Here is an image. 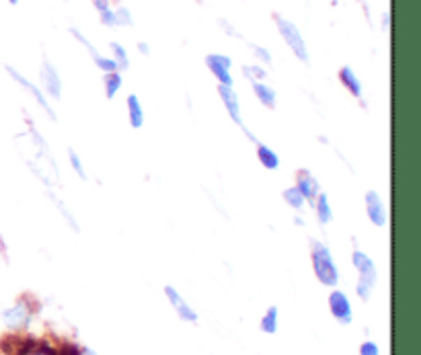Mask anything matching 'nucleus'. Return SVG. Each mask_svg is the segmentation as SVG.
Masks as SVG:
<instances>
[{
	"label": "nucleus",
	"mask_w": 421,
	"mask_h": 355,
	"mask_svg": "<svg viewBox=\"0 0 421 355\" xmlns=\"http://www.w3.org/2000/svg\"><path fill=\"white\" fill-rule=\"evenodd\" d=\"M243 70H245V76L251 80V82H259V80H263L265 74H267L261 66H245Z\"/></svg>",
	"instance_id": "obj_25"
},
{
	"label": "nucleus",
	"mask_w": 421,
	"mask_h": 355,
	"mask_svg": "<svg viewBox=\"0 0 421 355\" xmlns=\"http://www.w3.org/2000/svg\"><path fill=\"white\" fill-rule=\"evenodd\" d=\"M115 23L117 25H134V19H132V15H130V10L126 8V6H119L117 10H115Z\"/></svg>",
	"instance_id": "obj_24"
},
{
	"label": "nucleus",
	"mask_w": 421,
	"mask_h": 355,
	"mask_svg": "<svg viewBox=\"0 0 421 355\" xmlns=\"http://www.w3.org/2000/svg\"><path fill=\"white\" fill-rule=\"evenodd\" d=\"M206 66L210 72L218 78L220 84H228L232 86V76H230V68H232V60L224 54H210L206 56Z\"/></svg>",
	"instance_id": "obj_5"
},
{
	"label": "nucleus",
	"mask_w": 421,
	"mask_h": 355,
	"mask_svg": "<svg viewBox=\"0 0 421 355\" xmlns=\"http://www.w3.org/2000/svg\"><path fill=\"white\" fill-rule=\"evenodd\" d=\"M339 80H341V84L350 91L353 97H360V95H362V84H360L355 72L351 70L350 66H344V68L339 70Z\"/></svg>",
	"instance_id": "obj_16"
},
{
	"label": "nucleus",
	"mask_w": 421,
	"mask_h": 355,
	"mask_svg": "<svg viewBox=\"0 0 421 355\" xmlns=\"http://www.w3.org/2000/svg\"><path fill=\"white\" fill-rule=\"evenodd\" d=\"M329 308H331V315L333 319L339 320L341 324H350L351 322V304L348 300V296L339 289L331 292L329 296Z\"/></svg>",
	"instance_id": "obj_7"
},
{
	"label": "nucleus",
	"mask_w": 421,
	"mask_h": 355,
	"mask_svg": "<svg viewBox=\"0 0 421 355\" xmlns=\"http://www.w3.org/2000/svg\"><path fill=\"white\" fill-rule=\"evenodd\" d=\"M93 6L101 13V10H107L109 8V0H93Z\"/></svg>",
	"instance_id": "obj_31"
},
{
	"label": "nucleus",
	"mask_w": 421,
	"mask_h": 355,
	"mask_svg": "<svg viewBox=\"0 0 421 355\" xmlns=\"http://www.w3.org/2000/svg\"><path fill=\"white\" fill-rule=\"evenodd\" d=\"M6 72H8V76L17 82V84H21L25 91H29L31 93V97L36 99L37 103H39V107H43V111L52 117V119H56V113H54V109H52V105L47 103V99H45V95L37 89L36 84L31 82V80H27L21 72L17 70V68H13V66H6Z\"/></svg>",
	"instance_id": "obj_6"
},
{
	"label": "nucleus",
	"mask_w": 421,
	"mask_h": 355,
	"mask_svg": "<svg viewBox=\"0 0 421 355\" xmlns=\"http://www.w3.org/2000/svg\"><path fill=\"white\" fill-rule=\"evenodd\" d=\"M126 105H128V117H130L132 128L140 130L142 126H144V109H142L140 99L136 95H130L128 101H126Z\"/></svg>",
	"instance_id": "obj_14"
},
{
	"label": "nucleus",
	"mask_w": 421,
	"mask_h": 355,
	"mask_svg": "<svg viewBox=\"0 0 421 355\" xmlns=\"http://www.w3.org/2000/svg\"><path fill=\"white\" fill-rule=\"evenodd\" d=\"M99 15H101V23L107 25V27H115V25H117V23H115V10L107 8V10H101Z\"/></svg>",
	"instance_id": "obj_28"
},
{
	"label": "nucleus",
	"mask_w": 421,
	"mask_h": 355,
	"mask_svg": "<svg viewBox=\"0 0 421 355\" xmlns=\"http://www.w3.org/2000/svg\"><path fill=\"white\" fill-rule=\"evenodd\" d=\"M360 355H381V349H378V345L374 341H366L360 347Z\"/></svg>",
	"instance_id": "obj_27"
},
{
	"label": "nucleus",
	"mask_w": 421,
	"mask_h": 355,
	"mask_svg": "<svg viewBox=\"0 0 421 355\" xmlns=\"http://www.w3.org/2000/svg\"><path fill=\"white\" fill-rule=\"evenodd\" d=\"M261 331L267 333V335H274V333L278 331V308H276V306L267 308V312L263 315V319H261Z\"/></svg>",
	"instance_id": "obj_21"
},
{
	"label": "nucleus",
	"mask_w": 421,
	"mask_h": 355,
	"mask_svg": "<svg viewBox=\"0 0 421 355\" xmlns=\"http://www.w3.org/2000/svg\"><path fill=\"white\" fill-rule=\"evenodd\" d=\"M366 213L370 218V222L378 228H383L386 224V208L385 202L381 199V195L376 191H368L366 193Z\"/></svg>",
	"instance_id": "obj_10"
},
{
	"label": "nucleus",
	"mask_w": 421,
	"mask_h": 355,
	"mask_svg": "<svg viewBox=\"0 0 421 355\" xmlns=\"http://www.w3.org/2000/svg\"><path fill=\"white\" fill-rule=\"evenodd\" d=\"M111 47V52H113V62H115V66H117V70H128L130 68V58H128V52H126V47L124 45H119V43H111L109 45Z\"/></svg>",
	"instance_id": "obj_20"
},
{
	"label": "nucleus",
	"mask_w": 421,
	"mask_h": 355,
	"mask_svg": "<svg viewBox=\"0 0 421 355\" xmlns=\"http://www.w3.org/2000/svg\"><path fill=\"white\" fill-rule=\"evenodd\" d=\"M296 187H298V191L302 193V197L306 202H311V204L315 202L316 195H318V183H316V179L311 173L300 171L298 179H296Z\"/></svg>",
	"instance_id": "obj_13"
},
{
	"label": "nucleus",
	"mask_w": 421,
	"mask_h": 355,
	"mask_svg": "<svg viewBox=\"0 0 421 355\" xmlns=\"http://www.w3.org/2000/svg\"><path fill=\"white\" fill-rule=\"evenodd\" d=\"M10 4H19V0H8Z\"/></svg>",
	"instance_id": "obj_35"
},
{
	"label": "nucleus",
	"mask_w": 421,
	"mask_h": 355,
	"mask_svg": "<svg viewBox=\"0 0 421 355\" xmlns=\"http://www.w3.org/2000/svg\"><path fill=\"white\" fill-rule=\"evenodd\" d=\"M351 261H353V267H355L357 273H360L355 292H357V296H360L362 300H368V298L372 296V289H374L376 278H378L376 265H374V261H372L366 252H362V250H353Z\"/></svg>",
	"instance_id": "obj_1"
},
{
	"label": "nucleus",
	"mask_w": 421,
	"mask_h": 355,
	"mask_svg": "<svg viewBox=\"0 0 421 355\" xmlns=\"http://www.w3.org/2000/svg\"><path fill=\"white\" fill-rule=\"evenodd\" d=\"M39 78H41L43 89L47 91L50 97H54V99H60V97H62V80H60V74H58V70H56L47 60H43V64H41Z\"/></svg>",
	"instance_id": "obj_8"
},
{
	"label": "nucleus",
	"mask_w": 421,
	"mask_h": 355,
	"mask_svg": "<svg viewBox=\"0 0 421 355\" xmlns=\"http://www.w3.org/2000/svg\"><path fill=\"white\" fill-rule=\"evenodd\" d=\"M138 50H140L144 56H148V54H150V47H148V43H138Z\"/></svg>",
	"instance_id": "obj_32"
},
{
	"label": "nucleus",
	"mask_w": 421,
	"mask_h": 355,
	"mask_svg": "<svg viewBox=\"0 0 421 355\" xmlns=\"http://www.w3.org/2000/svg\"><path fill=\"white\" fill-rule=\"evenodd\" d=\"M56 355H80V352H78V347H76V345L66 343V345H62V347L56 352Z\"/></svg>",
	"instance_id": "obj_29"
},
{
	"label": "nucleus",
	"mask_w": 421,
	"mask_h": 355,
	"mask_svg": "<svg viewBox=\"0 0 421 355\" xmlns=\"http://www.w3.org/2000/svg\"><path fill=\"white\" fill-rule=\"evenodd\" d=\"M29 355H56V352L47 343H41V345H37L36 352H31Z\"/></svg>",
	"instance_id": "obj_30"
},
{
	"label": "nucleus",
	"mask_w": 421,
	"mask_h": 355,
	"mask_svg": "<svg viewBox=\"0 0 421 355\" xmlns=\"http://www.w3.org/2000/svg\"><path fill=\"white\" fill-rule=\"evenodd\" d=\"M165 296L169 298V302H171V306L175 308L179 319L187 320V322H198V312L181 298V294L177 292L173 285H167V287H165Z\"/></svg>",
	"instance_id": "obj_11"
},
{
	"label": "nucleus",
	"mask_w": 421,
	"mask_h": 355,
	"mask_svg": "<svg viewBox=\"0 0 421 355\" xmlns=\"http://www.w3.org/2000/svg\"><path fill=\"white\" fill-rule=\"evenodd\" d=\"M0 349L6 355H29L37 349L36 339L19 337V335H6L0 341Z\"/></svg>",
	"instance_id": "obj_4"
},
{
	"label": "nucleus",
	"mask_w": 421,
	"mask_h": 355,
	"mask_svg": "<svg viewBox=\"0 0 421 355\" xmlns=\"http://www.w3.org/2000/svg\"><path fill=\"white\" fill-rule=\"evenodd\" d=\"M84 355H97V354H95L93 349H87V352H84Z\"/></svg>",
	"instance_id": "obj_34"
},
{
	"label": "nucleus",
	"mask_w": 421,
	"mask_h": 355,
	"mask_svg": "<svg viewBox=\"0 0 421 355\" xmlns=\"http://www.w3.org/2000/svg\"><path fill=\"white\" fill-rule=\"evenodd\" d=\"M253 91L257 95V99L267 107V109H276V91L263 82H253Z\"/></svg>",
	"instance_id": "obj_17"
},
{
	"label": "nucleus",
	"mask_w": 421,
	"mask_h": 355,
	"mask_svg": "<svg viewBox=\"0 0 421 355\" xmlns=\"http://www.w3.org/2000/svg\"><path fill=\"white\" fill-rule=\"evenodd\" d=\"M68 158H71V167L74 169V173L80 179H87V171H84V167H82V160H80V156L76 154L74 148L68 150Z\"/></svg>",
	"instance_id": "obj_23"
},
{
	"label": "nucleus",
	"mask_w": 421,
	"mask_h": 355,
	"mask_svg": "<svg viewBox=\"0 0 421 355\" xmlns=\"http://www.w3.org/2000/svg\"><path fill=\"white\" fill-rule=\"evenodd\" d=\"M313 267H315L316 280L323 285H337L339 282V271L335 267V261L331 257V250L327 249L325 245L316 243L313 249Z\"/></svg>",
	"instance_id": "obj_2"
},
{
	"label": "nucleus",
	"mask_w": 421,
	"mask_h": 355,
	"mask_svg": "<svg viewBox=\"0 0 421 355\" xmlns=\"http://www.w3.org/2000/svg\"><path fill=\"white\" fill-rule=\"evenodd\" d=\"M257 160H259L265 169H269V171H276V169L280 167V156H278L269 146H265V144L257 142Z\"/></svg>",
	"instance_id": "obj_15"
},
{
	"label": "nucleus",
	"mask_w": 421,
	"mask_h": 355,
	"mask_svg": "<svg viewBox=\"0 0 421 355\" xmlns=\"http://www.w3.org/2000/svg\"><path fill=\"white\" fill-rule=\"evenodd\" d=\"M29 320H31V310L25 302H17L13 308L4 312V322L10 328H23L29 324Z\"/></svg>",
	"instance_id": "obj_12"
},
{
	"label": "nucleus",
	"mask_w": 421,
	"mask_h": 355,
	"mask_svg": "<svg viewBox=\"0 0 421 355\" xmlns=\"http://www.w3.org/2000/svg\"><path fill=\"white\" fill-rule=\"evenodd\" d=\"M283 199H286V204L292 206L294 210H302V206H304V197H302V193L298 191V187H288V189L283 191Z\"/></svg>",
	"instance_id": "obj_22"
},
{
	"label": "nucleus",
	"mask_w": 421,
	"mask_h": 355,
	"mask_svg": "<svg viewBox=\"0 0 421 355\" xmlns=\"http://www.w3.org/2000/svg\"><path fill=\"white\" fill-rule=\"evenodd\" d=\"M276 23H278V29H280L283 41H286L288 47L294 52V56H296L300 62L309 64V50H306V43H304V39L300 36V29H298L292 21L281 19V17L276 19Z\"/></svg>",
	"instance_id": "obj_3"
},
{
	"label": "nucleus",
	"mask_w": 421,
	"mask_h": 355,
	"mask_svg": "<svg viewBox=\"0 0 421 355\" xmlns=\"http://www.w3.org/2000/svg\"><path fill=\"white\" fill-rule=\"evenodd\" d=\"M218 95H220L222 103H224V107H226L230 119H232L237 126L243 128V119H241V103H239V95L235 93V89L228 86V84H218Z\"/></svg>",
	"instance_id": "obj_9"
},
{
	"label": "nucleus",
	"mask_w": 421,
	"mask_h": 355,
	"mask_svg": "<svg viewBox=\"0 0 421 355\" xmlns=\"http://www.w3.org/2000/svg\"><path fill=\"white\" fill-rule=\"evenodd\" d=\"M253 52H255V56H257L259 62H263V64H269V62H272V54H269V50H265V47H261V45H255Z\"/></svg>",
	"instance_id": "obj_26"
},
{
	"label": "nucleus",
	"mask_w": 421,
	"mask_h": 355,
	"mask_svg": "<svg viewBox=\"0 0 421 355\" xmlns=\"http://www.w3.org/2000/svg\"><path fill=\"white\" fill-rule=\"evenodd\" d=\"M103 82H105L107 99H113V97L117 95V91L121 89V74H119V70L105 72V78H103Z\"/></svg>",
	"instance_id": "obj_19"
},
{
	"label": "nucleus",
	"mask_w": 421,
	"mask_h": 355,
	"mask_svg": "<svg viewBox=\"0 0 421 355\" xmlns=\"http://www.w3.org/2000/svg\"><path fill=\"white\" fill-rule=\"evenodd\" d=\"M388 25H390V17H388V15H386V13H385V15H383V27H385V29H386Z\"/></svg>",
	"instance_id": "obj_33"
},
{
	"label": "nucleus",
	"mask_w": 421,
	"mask_h": 355,
	"mask_svg": "<svg viewBox=\"0 0 421 355\" xmlns=\"http://www.w3.org/2000/svg\"><path fill=\"white\" fill-rule=\"evenodd\" d=\"M316 218H318L320 224H329L333 220V212H331V206H329V197L325 193L316 195Z\"/></svg>",
	"instance_id": "obj_18"
}]
</instances>
